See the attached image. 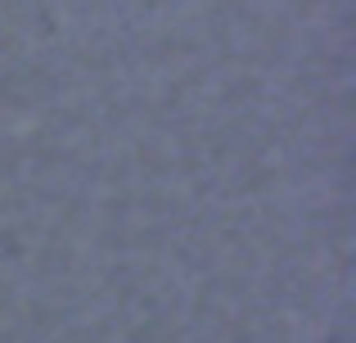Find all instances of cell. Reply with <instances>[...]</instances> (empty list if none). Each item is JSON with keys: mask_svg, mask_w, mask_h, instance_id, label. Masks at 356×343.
<instances>
[]
</instances>
